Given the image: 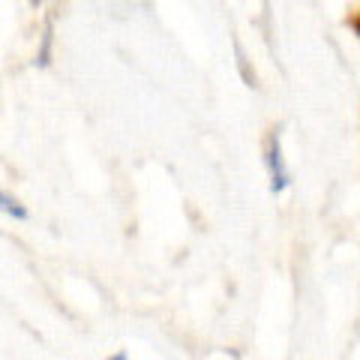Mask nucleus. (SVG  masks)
Segmentation results:
<instances>
[{"label": "nucleus", "mask_w": 360, "mask_h": 360, "mask_svg": "<svg viewBox=\"0 0 360 360\" xmlns=\"http://www.w3.org/2000/svg\"><path fill=\"white\" fill-rule=\"evenodd\" d=\"M0 213H6V217H15V219H27V210L18 205V198L4 193V189H0Z\"/></svg>", "instance_id": "nucleus-2"}, {"label": "nucleus", "mask_w": 360, "mask_h": 360, "mask_svg": "<svg viewBox=\"0 0 360 360\" xmlns=\"http://www.w3.org/2000/svg\"><path fill=\"white\" fill-rule=\"evenodd\" d=\"M264 162H267V174H270V193H274V195H283L285 189L291 186V172H288L285 156H283V139H279V132H274V135L267 139Z\"/></svg>", "instance_id": "nucleus-1"}, {"label": "nucleus", "mask_w": 360, "mask_h": 360, "mask_svg": "<svg viewBox=\"0 0 360 360\" xmlns=\"http://www.w3.org/2000/svg\"><path fill=\"white\" fill-rule=\"evenodd\" d=\"M108 360H127V354H115V357H108Z\"/></svg>", "instance_id": "nucleus-3"}]
</instances>
